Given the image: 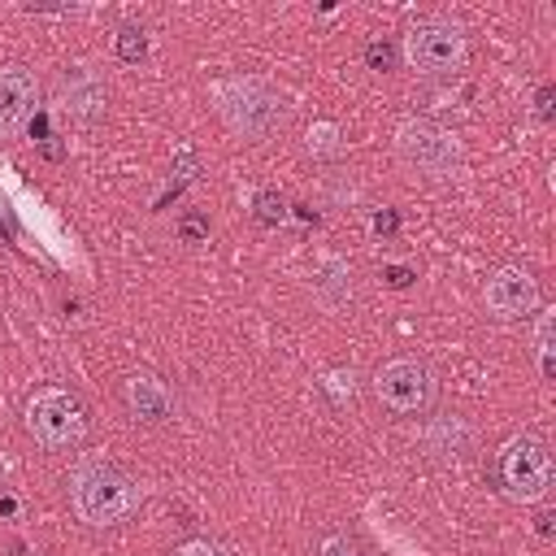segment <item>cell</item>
<instances>
[{
	"mask_svg": "<svg viewBox=\"0 0 556 556\" xmlns=\"http://www.w3.org/2000/svg\"><path fill=\"white\" fill-rule=\"evenodd\" d=\"M122 400H126L130 417L143 421V426H161V421L174 417V395H169V387H165L156 374H148V369L126 374V382H122Z\"/></svg>",
	"mask_w": 556,
	"mask_h": 556,
	"instance_id": "obj_10",
	"label": "cell"
},
{
	"mask_svg": "<svg viewBox=\"0 0 556 556\" xmlns=\"http://www.w3.org/2000/svg\"><path fill=\"white\" fill-rule=\"evenodd\" d=\"M304 152H308L313 161H334V156L343 152V126H334V122H313L308 135H304Z\"/></svg>",
	"mask_w": 556,
	"mask_h": 556,
	"instance_id": "obj_13",
	"label": "cell"
},
{
	"mask_svg": "<svg viewBox=\"0 0 556 556\" xmlns=\"http://www.w3.org/2000/svg\"><path fill=\"white\" fill-rule=\"evenodd\" d=\"M143 495H148L143 482L109 456H87L70 469V508L78 521L96 530H109L135 517L143 508Z\"/></svg>",
	"mask_w": 556,
	"mask_h": 556,
	"instance_id": "obj_1",
	"label": "cell"
},
{
	"mask_svg": "<svg viewBox=\"0 0 556 556\" xmlns=\"http://www.w3.org/2000/svg\"><path fill=\"white\" fill-rule=\"evenodd\" d=\"M552 321H556V313L539 308V317H534V356H539L543 378H552Z\"/></svg>",
	"mask_w": 556,
	"mask_h": 556,
	"instance_id": "obj_14",
	"label": "cell"
},
{
	"mask_svg": "<svg viewBox=\"0 0 556 556\" xmlns=\"http://www.w3.org/2000/svg\"><path fill=\"white\" fill-rule=\"evenodd\" d=\"M482 304L500 321L530 317V313H539V282L526 265H500L482 287Z\"/></svg>",
	"mask_w": 556,
	"mask_h": 556,
	"instance_id": "obj_8",
	"label": "cell"
},
{
	"mask_svg": "<svg viewBox=\"0 0 556 556\" xmlns=\"http://www.w3.org/2000/svg\"><path fill=\"white\" fill-rule=\"evenodd\" d=\"M22 421L43 452H70L87 439V408L70 387H39L26 400Z\"/></svg>",
	"mask_w": 556,
	"mask_h": 556,
	"instance_id": "obj_3",
	"label": "cell"
},
{
	"mask_svg": "<svg viewBox=\"0 0 556 556\" xmlns=\"http://www.w3.org/2000/svg\"><path fill=\"white\" fill-rule=\"evenodd\" d=\"M374 400L395 417H426L439 400V378L417 356H395L374 374Z\"/></svg>",
	"mask_w": 556,
	"mask_h": 556,
	"instance_id": "obj_5",
	"label": "cell"
},
{
	"mask_svg": "<svg viewBox=\"0 0 556 556\" xmlns=\"http://www.w3.org/2000/svg\"><path fill=\"white\" fill-rule=\"evenodd\" d=\"M365 61H369V65H374V70H387V65H391V61H395V52H391V48H387V43H378V39H374V43H369V48H365Z\"/></svg>",
	"mask_w": 556,
	"mask_h": 556,
	"instance_id": "obj_19",
	"label": "cell"
},
{
	"mask_svg": "<svg viewBox=\"0 0 556 556\" xmlns=\"http://www.w3.org/2000/svg\"><path fill=\"white\" fill-rule=\"evenodd\" d=\"M104 100H109V91H104L100 74H91V70H65V78H61V109L70 117L96 122L104 113Z\"/></svg>",
	"mask_w": 556,
	"mask_h": 556,
	"instance_id": "obj_12",
	"label": "cell"
},
{
	"mask_svg": "<svg viewBox=\"0 0 556 556\" xmlns=\"http://www.w3.org/2000/svg\"><path fill=\"white\" fill-rule=\"evenodd\" d=\"M256 217H261V222H282V217H287L282 195H278V191H261V195H256Z\"/></svg>",
	"mask_w": 556,
	"mask_h": 556,
	"instance_id": "obj_16",
	"label": "cell"
},
{
	"mask_svg": "<svg viewBox=\"0 0 556 556\" xmlns=\"http://www.w3.org/2000/svg\"><path fill=\"white\" fill-rule=\"evenodd\" d=\"M421 447H426V456H434L443 465H460L473 452V426L465 417H434L421 430Z\"/></svg>",
	"mask_w": 556,
	"mask_h": 556,
	"instance_id": "obj_11",
	"label": "cell"
},
{
	"mask_svg": "<svg viewBox=\"0 0 556 556\" xmlns=\"http://www.w3.org/2000/svg\"><path fill=\"white\" fill-rule=\"evenodd\" d=\"M208 100H213L217 117L226 122V130L235 139H252V143L265 139V135H274L287 122V113H291L287 96L269 78H256V74L213 78L208 83Z\"/></svg>",
	"mask_w": 556,
	"mask_h": 556,
	"instance_id": "obj_2",
	"label": "cell"
},
{
	"mask_svg": "<svg viewBox=\"0 0 556 556\" xmlns=\"http://www.w3.org/2000/svg\"><path fill=\"white\" fill-rule=\"evenodd\" d=\"M39 104V83L26 65H0V135H17Z\"/></svg>",
	"mask_w": 556,
	"mask_h": 556,
	"instance_id": "obj_9",
	"label": "cell"
},
{
	"mask_svg": "<svg viewBox=\"0 0 556 556\" xmlns=\"http://www.w3.org/2000/svg\"><path fill=\"white\" fill-rule=\"evenodd\" d=\"M395 156L421 178H456L465 165L460 139L430 117H404L395 126Z\"/></svg>",
	"mask_w": 556,
	"mask_h": 556,
	"instance_id": "obj_4",
	"label": "cell"
},
{
	"mask_svg": "<svg viewBox=\"0 0 556 556\" xmlns=\"http://www.w3.org/2000/svg\"><path fill=\"white\" fill-rule=\"evenodd\" d=\"M500 482L508 500L517 504H539L552 486V456L539 434H513L500 447Z\"/></svg>",
	"mask_w": 556,
	"mask_h": 556,
	"instance_id": "obj_7",
	"label": "cell"
},
{
	"mask_svg": "<svg viewBox=\"0 0 556 556\" xmlns=\"http://www.w3.org/2000/svg\"><path fill=\"white\" fill-rule=\"evenodd\" d=\"M404 61L417 74H456L469 61V39L456 22L447 17H426L404 35Z\"/></svg>",
	"mask_w": 556,
	"mask_h": 556,
	"instance_id": "obj_6",
	"label": "cell"
},
{
	"mask_svg": "<svg viewBox=\"0 0 556 556\" xmlns=\"http://www.w3.org/2000/svg\"><path fill=\"white\" fill-rule=\"evenodd\" d=\"M317 556H361V547L348 539V534H330L326 543H321V552Z\"/></svg>",
	"mask_w": 556,
	"mask_h": 556,
	"instance_id": "obj_18",
	"label": "cell"
},
{
	"mask_svg": "<svg viewBox=\"0 0 556 556\" xmlns=\"http://www.w3.org/2000/svg\"><path fill=\"white\" fill-rule=\"evenodd\" d=\"M117 52H122V61H139V56L148 52V43H143V30H135V26H122V30H117Z\"/></svg>",
	"mask_w": 556,
	"mask_h": 556,
	"instance_id": "obj_15",
	"label": "cell"
},
{
	"mask_svg": "<svg viewBox=\"0 0 556 556\" xmlns=\"http://www.w3.org/2000/svg\"><path fill=\"white\" fill-rule=\"evenodd\" d=\"M169 556H226L213 539H187V543H178Z\"/></svg>",
	"mask_w": 556,
	"mask_h": 556,
	"instance_id": "obj_17",
	"label": "cell"
},
{
	"mask_svg": "<svg viewBox=\"0 0 556 556\" xmlns=\"http://www.w3.org/2000/svg\"><path fill=\"white\" fill-rule=\"evenodd\" d=\"M547 100H552V87H543V91H539V104H534V113H539V117H547V109H552Z\"/></svg>",
	"mask_w": 556,
	"mask_h": 556,
	"instance_id": "obj_20",
	"label": "cell"
}]
</instances>
